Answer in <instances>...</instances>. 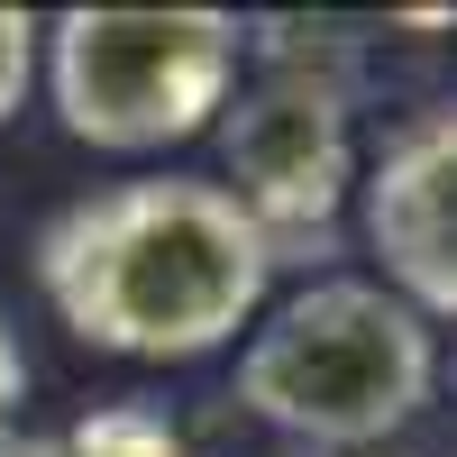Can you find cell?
Wrapping results in <instances>:
<instances>
[{
    "instance_id": "obj_8",
    "label": "cell",
    "mask_w": 457,
    "mask_h": 457,
    "mask_svg": "<svg viewBox=\"0 0 457 457\" xmlns=\"http://www.w3.org/2000/svg\"><path fill=\"white\" fill-rule=\"evenodd\" d=\"M19 411H28V357H19V329L0 320V448L19 439Z\"/></svg>"
},
{
    "instance_id": "obj_4",
    "label": "cell",
    "mask_w": 457,
    "mask_h": 457,
    "mask_svg": "<svg viewBox=\"0 0 457 457\" xmlns=\"http://www.w3.org/2000/svg\"><path fill=\"white\" fill-rule=\"evenodd\" d=\"M211 129H220V165H228L220 193L256 220L265 247L320 238L348 211V193H357V110H348L338 73L302 64V55H275L247 92H228V110Z\"/></svg>"
},
{
    "instance_id": "obj_3",
    "label": "cell",
    "mask_w": 457,
    "mask_h": 457,
    "mask_svg": "<svg viewBox=\"0 0 457 457\" xmlns=\"http://www.w3.org/2000/svg\"><path fill=\"white\" fill-rule=\"evenodd\" d=\"M37 46L64 137L101 156H156L228 110L247 28L228 10H64L37 28Z\"/></svg>"
},
{
    "instance_id": "obj_5",
    "label": "cell",
    "mask_w": 457,
    "mask_h": 457,
    "mask_svg": "<svg viewBox=\"0 0 457 457\" xmlns=\"http://www.w3.org/2000/svg\"><path fill=\"white\" fill-rule=\"evenodd\" d=\"M357 211L385 293L421 320H457V101L385 137V156L357 174Z\"/></svg>"
},
{
    "instance_id": "obj_1",
    "label": "cell",
    "mask_w": 457,
    "mask_h": 457,
    "mask_svg": "<svg viewBox=\"0 0 457 457\" xmlns=\"http://www.w3.org/2000/svg\"><path fill=\"white\" fill-rule=\"evenodd\" d=\"M275 247L202 174H129L37 228V293L101 357L193 366L256 329Z\"/></svg>"
},
{
    "instance_id": "obj_7",
    "label": "cell",
    "mask_w": 457,
    "mask_h": 457,
    "mask_svg": "<svg viewBox=\"0 0 457 457\" xmlns=\"http://www.w3.org/2000/svg\"><path fill=\"white\" fill-rule=\"evenodd\" d=\"M37 28H46V19L0 10V129H10V110H19L28 83H37Z\"/></svg>"
},
{
    "instance_id": "obj_9",
    "label": "cell",
    "mask_w": 457,
    "mask_h": 457,
    "mask_svg": "<svg viewBox=\"0 0 457 457\" xmlns=\"http://www.w3.org/2000/svg\"><path fill=\"white\" fill-rule=\"evenodd\" d=\"M302 457H320V448H302Z\"/></svg>"
},
{
    "instance_id": "obj_2",
    "label": "cell",
    "mask_w": 457,
    "mask_h": 457,
    "mask_svg": "<svg viewBox=\"0 0 457 457\" xmlns=\"http://www.w3.org/2000/svg\"><path fill=\"white\" fill-rule=\"evenodd\" d=\"M430 394L439 338L375 275H320L284 293L275 312H256L238 348V403L320 457H375L430 411Z\"/></svg>"
},
{
    "instance_id": "obj_6",
    "label": "cell",
    "mask_w": 457,
    "mask_h": 457,
    "mask_svg": "<svg viewBox=\"0 0 457 457\" xmlns=\"http://www.w3.org/2000/svg\"><path fill=\"white\" fill-rule=\"evenodd\" d=\"M0 457H193V439H183L156 403H101V411H83V421H64V430L10 439Z\"/></svg>"
}]
</instances>
